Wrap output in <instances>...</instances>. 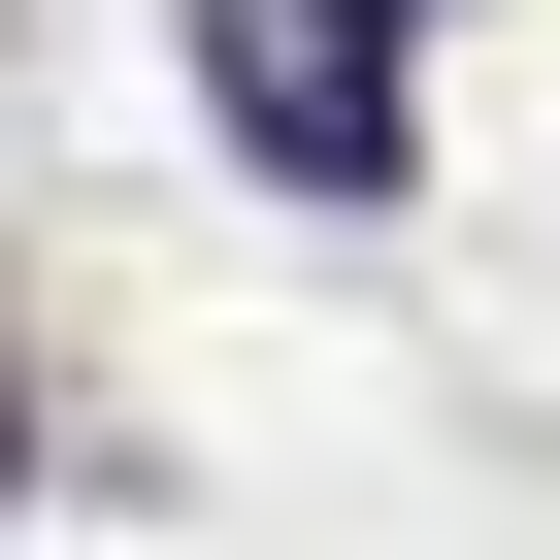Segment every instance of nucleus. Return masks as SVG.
Wrapping results in <instances>:
<instances>
[{
	"instance_id": "nucleus-2",
	"label": "nucleus",
	"mask_w": 560,
	"mask_h": 560,
	"mask_svg": "<svg viewBox=\"0 0 560 560\" xmlns=\"http://www.w3.org/2000/svg\"><path fill=\"white\" fill-rule=\"evenodd\" d=\"M0 494H34V396H0Z\"/></svg>"
},
{
	"instance_id": "nucleus-1",
	"label": "nucleus",
	"mask_w": 560,
	"mask_h": 560,
	"mask_svg": "<svg viewBox=\"0 0 560 560\" xmlns=\"http://www.w3.org/2000/svg\"><path fill=\"white\" fill-rule=\"evenodd\" d=\"M198 100H231L264 198H396V165H429V132H396V0H198Z\"/></svg>"
}]
</instances>
